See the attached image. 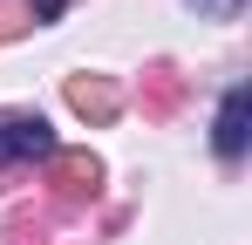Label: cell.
Listing matches in <instances>:
<instances>
[{
  "label": "cell",
  "mask_w": 252,
  "mask_h": 245,
  "mask_svg": "<svg viewBox=\"0 0 252 245\" xmlns=\"http://www.w3.org/2000/svg\"><path fill=\"white\" fill-rule=\"evenodd\" d=\"M62 150L55 143V129L41 116H28V109H7L0 116V170H14V163H48Z\"/></svg>",
  "instance_id": "obj_1"
},
{
  "label": "cell",
  "mask_w": 252,
  "mask_h": 245,
  "mask_svg": "<svg viewBox=\"0 0 252 245\" xmlns=\"http://www.w3.org/2000/svg\"><path fill=\"white\" fill-rule=\"evenodd\" d=\"M95 184H102V163L89 157V150H55V157H48V191H55L62 211L89 204V198H95Z\"/></svg>",
  "instance_id": "obj_2"
},
{
  "label": "cell",
  "mask_w": 252,
  "mask_h": 245,
  "mask_svg": "<svg viewBox=\"0 0 252 245\" xmlns=\"http://www.w3.org/2000/svg\"><path fill=\"white\" fill-rule=\"evenodd\" d=\"M246 143H252V89H246V82H232L225 102H218V122H211V150H218L225 163H239V157H246Z\"/></svg>",
  "instance_id": "obj_3"
},
{
  "label": "cell",
  "mask_w": 252,
  "mask_h": 245,
  "mask_svg": "<svg viewBox=\"0 0 252 245\" xmlns=\"http://www.w3.org/2000/svg\"><path fill=\"white\" fill-rule=\"evenodd\" d=\"M68 109H75L82 122H109L116 109H123V89H116L109 75H75L68 82Z\"/></svg>",
  "instance_id": "obj_4"
},
{
  "label": "cell",
  "mask_w": 252,
  "mask_h": 245,
  "mask_svg": "<svg viewBox=\"0 0 252 245\" xmlns=\"http://www.w3.org/2000/svg\"><path fill=\"white\" fill-rule=\"evenodd\" d=\"M143 89H150V109H157V116H164V109H177V95H184L177 68H150V75H143Z\"/></svg>",
  "instance_id": "obj_5"
},
{
  "label": "cell",
  "mask_w": 252,
  "mask_h": 245,
  "mask_svg": "<svg viewBox=\"0 0 252 245\" xmlns=\"http://www.w3.org/2000/svg\"><path fill=\"white\" fill-rule=\"evenodd\" d=\"M28 21H34V14H28L21 0H14V7H0V41H14L21 28H28Z\"/></svg>",
  "instance_id": "obj_6"
},
{
  "label": "cell",
  "mask_w": 252,
  "mask_h": 245,
  "mask_svg": "<svg viewBox=\"0 0 252 245\" xmlns=\"http://www.w3.org/2000/svg\"><path fill=\"white\" fill-rule=\"evenodd\" d=\"M191 7H198V14H211V21H232L246 0H191Z\"/></svg>",
  "instance_id": "obj_7"
},
{
  "label": "cell",
  "mask_w": 252,
  "mask_h": 245,
  "mask_svg": "<svg viewBox=\"0 0 252 245\" xmlns=\"http://www.w3.org/2000/svg\"><path fill=\"white\" fill-rule=\"evenodd\" d=\"M21 7H28V14H41V21H55V14H62L68 0H21Z\"/></svg>",
  "instance_id": "obj_8"
}]
</instances>
